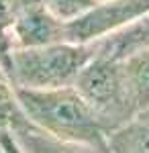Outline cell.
I'll list each match as a JSON object with an SVG mask.
<instances>
[{
    "mask_svg": "<svg viewBox=\"0 0 149 153\" xmlns=\"http://www.w3.org/2000/svg\"><path fill=\"white\" fill-rule=\"evenodd\" d=\"M16 98L33 125L63 141L82 143L108 153V133L74 86L49 90L16 88Z\"/></svg>",
    "mask_w": 149,
    "mask_h": 153,
    "instance_id": "6da1fadb",
    "label": "cell"
},
{
    "mask_svg": "<svg viewBox=\"0 0 149 153\" xmlns=\"http://www.w3.org/2000/svg\"><path fill=\"white\" fill-rule=\"evenodd\" d=\"M96 55L92 43H51L39 47H16L8 55L6 76L14 88L49 90L74 86L82 68Z\"/></svg>",
    "mask_w": 149,
    "mask_h": 153,
    "instance_id": "7a4b0ae2",
    "label": "cell"
},
{
    "mask_svg": "<svg viewBox=\"0 0 149 153\" xmlns=\"http://www.w3.org/2000/svg\"><path fill=\"white\" fill-rule=\"evenodd\" d=\"M74 88L92 106L106 133L121 127L137 112L123 61L94 55L78 74Z\"/></svg>",
    "mask_w": 149,
    "mask_h": 153,
    "instance_id": "3957f363",
    "label": "cell"
},
{
    "mask_svg": "<svg viewBox=\"0 0 149 153\" xmlns=\"http://www.w3.org/2000/svg\"><path fill=\"white\" fill-rule=\"evenodd\" d=\"M145 12H149V0H104L86 14L66 23V39L72 43L98 41Z\"/></svg>",
    "mask_w": 149,
    "mask_h": 153,
    "instance_id": "277c9868",
    "label": "cell"
},
{
    "mask_svg": "<svg viewBox=\"0 0 149 153\" xmlns=\"http://www.w3.org/2000/svg\"><path fill=\"white\" fill-rule=\"evenodd\" d=\"M61 41H68L66 23L57 19L41 0H21L12 25V49L39 47Z\"/></svg>",
    "mask_w": 149,
    "mask_h": 153,
    "instance_id": "5b68a950",
    "label": "cell"
},
{
    "mask_svg": "<svg viewBox=\"0 0 149 153\" xmlns=\"http://www.w3.org/2000/svg\"><path fill=\"white\" fill-rule=\"evenodd\" d=\"M94 47H96V55L115 59V61H125V59L133 57L141 51H147L149 49V12L135 19L133 23L125 25L123 29L94 41Z\"/></svg>",
    "mask_w": 149,
    "mask_h": 153,
    "instance_id": "8992f818",
    "label": "cell"
},
{
    "mask_svg": "<svg viewBox=\"0 0 149 153\" xmlns=\"http://www.w3.org/2000/svg\"><path fill=\"white\" fill-rule=\"evenodd\" d=\"M10 135L23 153H100L94 147L82 145V143L63 141L55 135L43 131L41 127L33 125L29 118L23 125L14 127Z\"/></svg>",
    "mask_w": 149,
    "mask_h": 153,
    "instance_id": "52a82bcc",
    "label": "cell"
},
{
    "mask_svg": "<svg viewBox=\"0 0 149 153\" xmlns=\"http://www.w3.org/2000/svg\"><path fill=\"white\" fill-rule=\"evenodd\" d=\"M108 153H149V106L108 133Z\"/></svg>",
    "mask_w": 149,
    "mask_h": 153,
    "instance_id": "ba28073f",
    "label": "cell"
},
{
    "mask_svg": "<svg viewBox=\"0 0 149 153\" xmlns=\"http://www.w3.org/2000/svg\"><path fill=\"white\" fill-rule=\"evenodd\" d=\"M137 110L149 106V49L123 61Z\"/></svg>",
    "mask_w": 149,
    "mask_h": 153,
    "instance_id": "9c48e42d",
    "label": "cell"
},
{
    "mask_svg": "<svg viewBox=\"0 0 149 153\" xmlns=\"http://www.w3.org/2000/svg\"><path fill=\"white\" fill-rule=\"evenodd\" d=\"M25 120L27 114L16 98V88L0 68V131H12Z\"/></svg>",
    "mask_w": 149,
    "mask_h": 153,
    "instance_id": "30bf717a",
    "label": "cell"
},
{
    "mask_svg": "<svg viewBox=\"0 0 149 153\" xmlns=\"http://www.w3.org/2000/svg\"><path fill=\"white\" fill-rule=\"evenodd\" d=\"M19 6L21 0H0V68L2 70H6L8 55L12 51V25Z\"/></svg>",
    "mask_w": 149,
    "mask_h": 153,
    "instance_id": "8fae6325",
    "label": "cell"
},
{
    "mask_svg": "<svg viewBox=\"0 0 149 153\" xmlns=\"http://www.w3.org/2000/svg\"><path fill=\"white\" fill-rule=\"evenodd\" d=\"M41 2L57 19L68 23V21H74L82 14H86L88 10H92L94 6H98L104 0H41Z\"/></svg>",
    "mask_w": 149,
    "mask_h": 153,
    "instance_id": "7c38bea8",
    "label": "cell"
},
{
    "mask_svg": "<svg viewBox=\"0 0 149 153\" xmlns=\"http://www.w3.org/2000/svg\"><path fill=\"white\" fill-rule=\"evenodd\" d=\"M0 147L4 153H23L21 147L16 145V141L12 139L10 131H0Z\"/></svg>",
    "mask_w": 149,
    "mask_h": 153,
    "instance_id": "4fadbf2b",
    "label": "cell"
},
{
    "mask_svg": "<svg viewBox=\"0 0 149 153\" xmlns=\"http://www.w3.org/2000/svg\"><path fill=\"white\" fill-rule=\"evenodd\" d=\"M0 153H4V151H2V147H0Z\"/></svg>",
    "mask_w": 149,
    "mask_h": 153,
    "instance_id": "5bb4252c",
    "label": "cell"
}]
</instances>
